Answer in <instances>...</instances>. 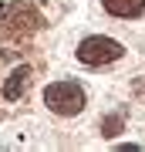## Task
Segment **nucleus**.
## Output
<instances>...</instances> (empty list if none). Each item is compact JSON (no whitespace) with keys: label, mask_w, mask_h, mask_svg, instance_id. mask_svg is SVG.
Wrapping results in <instances>:
<instances>
[{"label":"nucleus","mask_w":145,"mask_h":152,"mask_svg":"<svg viewBox=\"0 0 145 152\" xmlns=\"http://www.w3.org/2000/svg\"><path fill=\"white\" fill-rule=\"evenodd\" d=\"M122 129H125V115H122V112L108 115V118L101 122V135H105V139H115V135H118Z\"/></svg>","instance_id":"nucleus-6"},{"label":"nucleus","mask_w":145,"mask_h":152,"mask_svg":"<svg viewBox=\"0 0 145 152\" xmlns=\"http://www.w3.org/2000/svg\"><path fill=\"white\" fill-rule=\"evenodd\" d=\"M44 24V17L34 10L31 4H7L4 10H0V37H31L34 31H37Z\"/></svg>","instance_id":"nucleus-1"},{"label":"nucleus","mask_w":145,"mask_h":152,"mask_svg":"<svg viewBox=\"0 0 145 152\" xmlns=\"http://www.w3.org/2000/svg\"><path fill=\"white\" fill-rule=\"evenodd\" d=\"M125 54V48L118 41L105 37V34H95V37H85L78 44V61L81 64H91V68H101V64H111Z\"/></svg>","instance_id":"nucleus-3"},{"label":"nucleus","mask_w":145,"mask_h":152,"mask_svg":"<svg viewBox=\"0 0 145 152\" xmlns=\"http://www.w3.org/2000/svg\"><path fill=\"white\" fill-rule=\"evenodd\" d=\"M101 7L111 17H142L145 14V0H101Z\"/></svg>","instance_id":"nucleus-5"},{"label":"nucleus","mask_w":145,"mask_h":152,"mask_svg":"<svg viewBox=\"0 0 145 152\" xmlns=\"http://www.w3.org/2000/svg\"><path fill=\"white\" fill-rule=\"evenodd\" d=\"M31 64H20L17 71H10V78L4 81V98L7 102H14V98H20L24 91H27V85H31Z\"/></svg>","instance_id":"nucleus-4"},{"label":"nucleus","mask_w":145,"mask_h":152,"mask_svg":"<svg viewBox=\"0 0 145 152\" xmlns=\"http://www.w3.org/2000/svg\"><path fill=\"white\" fill-rule=\"evenodd\" d=\"M44 105L54 115H78L88 105V98H85V88L78 81H54L44 88Z\"/></svg>","instance_id":"nucleus-2"}]
</instances>
